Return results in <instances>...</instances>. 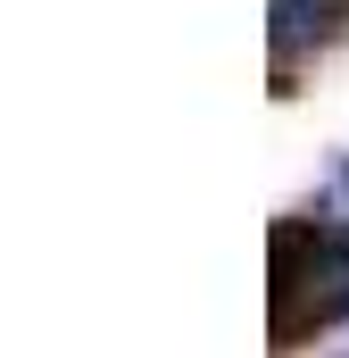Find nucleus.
<instances>
[{
	"instance_id": "2",
	"label": "nucleus",
	"mask_w": 349,
	"mask_h": 358,
	"mask_svg": "<svg viewBox=\"0 0 349 358\" xmlns=\"http://www.w3.org/2000/svg\"><path fill=\"white\" fill-rule=\"evenodd\" d=\"M349 34V0H274V76H291L308 50H333Z\"/></svg>"
},
{
	"instance_id": "1",
	"label": "nucleus",
	"mask_w": 349,
	"mask_h": 358,
	"mask_svg": "<svg viewBox=\"0 0 349 358\" xmlns=\"http://www.w3.org/2000/svg\"><path fill=\"white\" fill-rule=\"evenodd\" d=\"M349 317V225L341 217H283L274 225V350H299L308 334Z\"/></svg>"
},
{
	"instance_id": "3",
	"label": "nucleus",
	"mask_w": 349,
	"mask_h": 358,
	"mask_svg": "<svg viewBox=\"0 0 349 358\" xmlns=\"http://www.w3.org/2000/svg\"><path fill=\"white\" fill-rule=\"evenodd\" d=\"M325 208H333V217H341V225H349V167H341V176H333V200H325Z\"/></svg>"
}]
</instances>
